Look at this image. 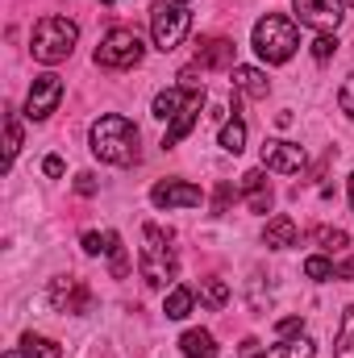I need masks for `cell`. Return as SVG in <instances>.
<instances>
[{"mask_svg":"<svg viewBox=\"0 0 354 358\" xmlns=\"http://www.w3.org/2000/svg\"><path fill=\"white\" fill-rule=\"evenodd\" d=\"M300 46V34H296V21L292 17H279V13H267L263 21L255 25V50L263 63H288Z\"/></svg>","mask_w":354,"mask_h":358,"instance_id":"3","label":"cell"},{"mask_svg":"<svg viewBox=\"0 0 354 358\" xmlns=\"http://www.w3.org/2000/svg\"><path fill=\"white\" fill-rule=\"evenodd\" d=\"M296 4V17H300V25H309V29H317V34H334L338 25H342V0H292Z\"/></svg>","mask_w":354,"mask_h":358,"instance_id":"8","label":"cell"},{"mask_svg":"<svg viewBox=\"0 0 354 358\" xmlns=\"http://www.w3.org/2000/svg\"><path fill=\"white\" fill-rule=\"evenodd\" d=\"M92 155L113 167L138 163V125L121 113H104L100 121H92Z\"/></svg>","mask_w":354,"mask_h":358,"instance_id":"1","label":"cell"},{"mask_svg":"<svg viewBox=\"0 0 354 358\" xmlns=\"http://www.w3.org/2000/svg\"><path fill=\"white\" fill-rule=\"evenodd\" d=\"M229 196H234V187L221 183V187H217V200H213V213H225V208H229Z\"/></svg>","mask_w":354,"mask_h":358,"instance_id":"33","label":"cell"},{"mask_svg":"<svg viewBox=\"0 0 354 358\" xmlns=\"http://www.w3.org/2000/svg\"><path fill=\"white\" fill-rule=\"evenodd\" d=\"M334 279H354V259L338 263V267H334Z\"/></svg>","mask_w":354,"mask_h":358,"instance_id":"35","label":"cell"},{"mask_svg":"<svg viewBox=\"0 0 354 358\" xmlns=\"http://www.w3.org/2000/svg\"><path fill=\"white\" fill-rule=\"evenodd\" d=\"M304 275L317 279V283H325V279H334V263L325 255H313V259H304Z\"/></svg>","mask_w":354,"mask_h":358,"instance_id":"25","label":"cell"},{"mask_svg":"<svg viewBox=\"0 0 354 358\" xmlns=\"http://www.w3.org/2000/svg\"><path fill=\"white\" fill-rule=\"evenodd\" d=\"M334 50H338V38H334V34H317V42H313V59H317V63H325Z\"/></svg>","mask_w":354,"mask_h":358,"instance_id":"26","label":"cell"},{"mask_svg":"<svg viewBox=\"0 0 354 358\" xmlns=\"http://www.w3.org/2000/svg\"><path fill=\"white\" fill-rule=\"evenodd\" d=\"M317 238H321V242H325V250H342V246H346V242H351V238H346V234H342V229H321V234H317Z\"/></svg>","mask_w":354,"mask_h":358,"instance_id":"29","label":"cell"},{"mask_svg":"<svg viewBox=\"0 0 354 358\" xmlns=\"http://www.w3.org/2000/svg\"><path fill=\"white\" fill-rule=\"evenodd\" d=\"M200 104H204V92H196V96H192V104H187L176 121L167 125V138H163V146H176V142H183V138L192 134V125H196V117H200Z\"/></svg>","mask_w":354,"mask_h":358,"instance_id":"14","label":"cell"},{"mask_svg":"<svg viewBox=\"0 0 354 358\" xmlns=\"http://www.w3.org/2000/svg\"><path fill=\"white\" fill-rule=\"evenodd\" d=\"M142 238H146V246H142V279H146L150 287H167V283L176 279V250H171V234H167V229H159V225L150 221V225H142Z\"/></svg>","mask_w":354,"mask_h":358,"instance_id":"4","label":"cell"},{"mask_svg":"<svg viewBox=\"0 0 354 358\" xmlns=\"http://www.w3.org/2000/svg\"><path fill=\"white\" fill-rule=\"evenodd\" d=\"M217 142H221V150H229V155H242V146H246V121H242V117L225 121Z\"/></svg>","mask_w":354,"mask_h":358,"instance_id":"19","label":"cell"},{"mask_svg":"<svg viewBox=\"0 0 354 358\" xmlns=\"http://www.w3.org/2000/svg\"><path fill=\"white\" fill-rule=\"evenodd\" d=\"M171 4H187V0H171Z\"/></svg>","mask_w":354,"mask_h":358,"instance_id":"39","label":"cell"},{"mask_svg":"<svg viewBox=\"0 0 354 358\" xmlns=\"http://www.w3.org/2000/svg\"><path fill=\"white\" fill-rule=\"evenodd\" d=\"M263 242L271 246V250H283V246H296V221L292 217H271L267 221V229H263Z\"/></svg>","mask_w":354,"mask_h":358,"instance_id":"16","label":"cell"},{"mask_svg":"<svg viewBox=\"0 0 354 358\" xmlns=\"http://www.w3.org/2000/svg\"><path fill=\"white\" fill-rule=\"evenodd\" d=\"M200 92H204V88H200ZM192 96H196V92H187V88L159 92V96H155V117H159V121H176L179 113L192 104Z\"/></svg>","mask_w":354,"mask_h":358,"instance_id":"13","label":"cell"},{"mask_svg":"<svg viewBox=\"0 0 354 358\" xmlns=\"http://www.w3.org/2000/svg\"><path fill=\"white\" fill-rule=\"evenodd\" d=\"M200 296H204V304H213V308H221V304L229 300V287H225L221 279H213V283H208V287H204Z\"/></svg>","mask_w":354,"mask_h":358,"instance_id":"27","label":"cell"},{"mask_svg":"<svg viewBox=\"0 0 354 358\" xmlns=\"http://www.w3.org/2000/svg\"><path fill=\"white\" fill-rule=\"evenodd\" d=\"M76 42H80V25H76V21H67V17H42V21L34 25L29 50H34L38 63H50V67H55V63L71 59Z\"/></svg>","mask_w":354,"mask_h":358,"instance_id":"2","label":"cell"},{"mask_svg":"<svg viewBox=\"0 0 354 358\" xmlns=\"http://www.w3.org/2000/svg\"><path fill=\"white\" fill-rule=\"evenodd\" d=\"M84 250H88V255L108 250V234H104V238H100V234H84Z\"/></svg>","mask_w":354,"mask_h":358,"instance_id":"31","label":"cell"},{"mask_svg":"<svg viewBox=\"0 0 354 358\" xmlns=\"http://www.w3.org/2000/svg\"><path fill=\"white\" fill-rule=\"evenodd\" d=\"M4 358H29V355H25V350H21V355H17V350H13V355H4Z\"/></svg>","mask_w":354,"mask_h":358,"instance_id":"36","label":"cell"},{"mask_svg":"<svg viewBox=\"0 0 354 358\" xmlns=\"http://www.w3.org/2000/svg\"><path fill=\"white\" fill-rule=\"evenodd\" d=\"M108 263H113V279H125L129 275V259H125L121 234H108Z\"/></svg>","mask_w":354,"mask_h":358,"instance_id":"24","label":"cell"},{"mask_svg":"<svg viewBox=\"0 0 354 358\" xmlns=\"http://www.w3.org/2000/svg\"><path fill=\"white\" fill-rule=\"evenodd\" d=\"M234 88L242 96H250V100H267L271 84H267V76L259 67H234Z\"/></svg>","mask_w":354,"mask_h":358,"instance_id":"15","label":"cell"},{"mask_svg":"<svg viewBox=\"0 0 354 358\" xmlns=\"http://www.w3.org/2000/svg\"><path fill=\"white\" fill-rule=\"evenodd\" d=\"M100 4H117V0H100Z\"/></svg>","mask_w":354,"mask_h":358,"instance_id":"38","label":"cell"},{"mask_svg":"<svg viewBox=\"0 0 354 358\" xmlns=\"http://www.w3.org/2000/svg\"><path fill=\"white\" fill-rule=\"evenodd\" d=\"M17 150H21V121H17V113L8 108V113H4V167H13Z\"/></svg>","mask_w":354,"mask_h":358,"instance_id":"21","label":"cell"},{"mask_svg":"<svg viewBox=\"0 0 354 358\" xmlns=\"http://www.w3.org/2000/svg\"><path fill=\"white\" fill-rule=\"evenodd\" d=\"M351 208H354V176H351Z\"/></svg>","mask_w":354,"mask_h":358,"instance_id":"37","label":"cell"},{"mask_svg":"<svg viewBox=\"0 0 354 358\" xmlns=\"http://www.w3.org/2000/svg\"><path fill=\"white\" fill-rule=\"evenodd\" d=\"M21 350H25L29 358H63L59 342H50V338H38V334H25V338H21Z\"/></svg>","mask_w":354,"mask_h":358,"instance_id":"23","label":"cell"},{"mask_svg":"<svg viewBox=\"0 0 354 358\" xmlns=\"http://www.w3.org/2000/svg\"><path fill=\"white\" fill-rule=\"evenodd\" d=\"M50 304L59 313H88L92 308V292L76 279H55L50 283Z\"/></svg>","mask_w":354,"mask_h":358,"instance_id":"11","label":"cell"},{"mask_svg":"<svg viewBox=\"0 0 354 358\" xmlns=\"http://www.w3.org/2000/svg\"><path fill=\"white\" fill-rule=\"evenodd\" d=\"M179 350H183V358H217V342L208 329H187L179 338Z\"/></svg>","mask_w":354,"mask_h":358,"instance_id":"17","label":"cell"},{"mask_svg":"<svg viewBox=\"0 0 354 358\" xmlns=\"http://www.w3.org/2000/svg\"><path fill=\"white\" fill-rule=\"evenodd\" d=\"M63 100V80L59 76H34L29 96H25V117L29 121H46Z\"/></svg>","mask_w":354,"mask_h":358,"instance_id":"7","label":"cell"},{"mask_svg":"<svg viewBox=\"0 0 354 358\" xmlns=\"http://www.w3.org/2000/svg\"><path fill=\"white\" fill-rule=\"evenodd\" d=\"M300 329H304V321H300V317H283V321L275 325V334H279V338H296Z\"/></svg>","mask_w":354,"mask_h":358,"instance_id":"30","label":"cell"},{"mask_svg":"<svg viewBox=\"0 0 354 358\" xmlns=\"http://www.w3.org/2000/svg\"><path fill=\"white\" fill-rule=\"evenodd\" d=\"M204 200V192L196 183H183V179H163L150 187V204L155 208H196Z\"/></svg>","mask_w":354,"mask_h":358,"instance_id":"9","label":"cell"},{"mask_svg":"<svg viewBox=\"0 0 354 358\" xmlns=\"http://www.w3.org/2000/svg\"><path fill=\"white\" fill-rule=\"evenodd\" d=\"M187 29H192V13L183 8V4H159L155 13H150V38H155V46L167 55V50H176L179 42L187 38Z\"/></svg>","mask_w":354,"mask_h":358,"instance_id":"6","label":"cell"},{"mask_svg":"<svg viewBox=\"0 0 354 358\" xmlns=\"http://www.w3.org/2000/svg\"><path fill=\"white\" fill-rule=\"evenodd\" d=\"M317 355V346L309 342V338H283L279 346H271L267 355H259V358H313Z\"/></svg>","mask_w":354,"mask_h":358,"instance_id":"18","label":"cell"},{"mask_svg":"<svg viewBox=\"0 0 354 358\" xmlns=\"http://www.w3.org/2000/svg\"><path fill=\"white\" fill-rule=\"evenodd\" d=\"M196 67H200V71L234 67V42H229V38H208L204 46H196Z\"/></svg>","mask_w":354,"mask_h":358,"instance_id":"12","label":"cell"},{"mask_svg":"<svg viewBox=\"0 0 354 358\" xmlns=\"http://www.w3.org/2000/svg\"><path fill=\"white\" fill-rule=\"evenodd\" d=\"M338 104H342L346 117H354V71L346 76V84H342V92H338Z\"/></svg>","mask_w":354,"mask_h":358,"instance_id":"28","label":"cell"},{"mask_svg":"<svg viewBox=\"0 0 354 358\" xmlns=\"http://www.w3.org/2000/svg\"><path fill=\"white\" fill-rule=\"evenodd\" d=\"M263 167L279 176H296L304 167V146L296 142H263Z\"/></svg>","mask_w":354,"mask_h":358,"instance_id":"10","label":"cell"},{"mask_svg":"<svg viewBox=\"0 0 354 358\" xmlns=\"http://www.w3.org/2000/svg\"><path fill=\"white\" fill-rule=\"evenodd\" d=\"M76 192H80V196H96V176H92V171L76 176Z\"/></svg>","mask_w":354,"mask_h":358,"instance_id":"32","label":"cell"},{"mask_svg":"<svg viewBox=\"0 0 354 358\" xmlns=\"http://www.w3.org/2000/svg\"><path fill=\"white\" fill-rule=\"evenodd\" d=\"M192 300H196V292H192V287H171V296H167V304H163L167 321H183V317L192 313Z\"/></svg>","mask_w":354,"mask_h":358,"instance_id":"20","label":"cell"},{"mask_svg":"<svg viewBox=\"0 0 354 358\" xmlns=\"http://www.w3.org/2000/svg\"><path fill=\"white\" fill-rule=\"evenodd\" d=\"M142 38L134 34V29H125V25H117V29H108L104 38H100V46H96V67H113V71H125V67H138L142 63Z\"/></svg>","mask_w":354,"mask_h":358,"instance_id":"5","label":"cell"},{"mask_svg":"<svg viewBox=\"0 0 354 358\" xmlns=\"http://www.w3.org/2000/svg\"><path fill=\"white\" fill-rule=\"evenodd\" d=\"M342 4H351V8H354V0H342Z\"/></svg>","mask_w":354,"mask_h":358,"instance_id":"40","label":"cell"},{"mask_svg":"<svg viewBox=\"0 0 354 358\" xmlns=\"http://www.w3.org/2000/svg\"><path fill=\"white\" fill-rule=\"evenodd\" d=\"M42 171H46L50 179H59V176H63V159H59V155H50V159L42 163Z\"/></svg>","mask_w":354,"mask_h":358,"instance_id":"34","label":"cell"},{"mask_svg":"<svg viewBox=\"0 0 354 358\" xmlns=\"http://www.w3.org/2000/svg\"><path fill=\"white\" fill-rule=\"evenodd\" d=\"M334 355L338 358H354V304L342 313V325H338V342H334Z\"/></svg>","mask_w":354,"mask_h":358,"instance_id":"22","label":"cell"}]
</instances>
